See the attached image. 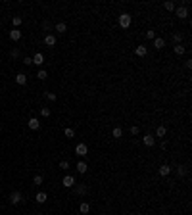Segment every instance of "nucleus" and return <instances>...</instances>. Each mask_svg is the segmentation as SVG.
Here are the masks:
<instances>
[{
  "mask_svg": "<svg viewBox=\"0 0 192 215\" xmlns=\"http://www.w3.org/2000/svg\"><path fill=\"white\" fill-rule=\"evenodd\" d=\"M129 25H131V15H129V14H121V15H119V27L127 29Z\"/></svg>",
  "mask_w": 192,
  "mask_h": 215,
  "instance_id": "obj_1",
  "label": "nucleus"
},
{
  "mask_svg": "<svg viewBox=\"0 0 192 215\" xmlns=\"http://www.w3.org/2000/svg\"><path fill=\"white\" fill-rule=\"evenodd\" d=\"M75 154L79 156V158H85V156L89 154V148H87V144H77V148H75Z\"/></svg>",
  "mask_w": 192,
  "mask_h": 215,
  "instance_id": "obj_2",
  "label": "nucleus"
},
{
  "mask_svg": "<svg viewBox=\"0 0 192 215\" xmlns=\"http://www.w3.org/2000/svg\"><path fill=\"white\" fill-rule=\"evenodd\" d=\"M175 14H177V17H181V19L188 17V10H186V6H179L177 10H175Z\"/></svg>",
  "mask_w": 192,
  "mask_h": 215,
  "instance_id": "obj_3",
  "label": "nucleus"
},
{
  "mask_svg": "<svg viewBox=\"0 0 192 215\" xmlns=\"http://www.w3.org/2000/svg\"><path fill=\"white\" fill-rule=\"evenodd\" d=\"M61 185H64L65 188H71V186H75V179H73L71 175H65L64 181H61Z\"/></svg>",
  "mask_w": 192,
  "mask_h": 215,
  "instance_id": "obj_4",
  "label": "nucleus"
},
{
  "mask_svg": "<svg viewBox=\"0 0 192 215\" xmlns=\"http://www.w3.org/2000/svg\"><path fill=\"white\" fill-rule=\"evenodd\" d=\"M27 125H29V129H33V131H37V129L40 127V121H39V119H37V117H31V119H29V121H27Z\"/></svg>",
  "mask_w": 192,
  "mask_h": 215,
  "instance_id": "obj_5",
  "label": "nucleus"
},
{
  "mask_svg": "<svg viewBox=\"0 0 192 215\" xmlns=\"http://www.w3.org/2000/svg\"><path fill=\"white\" fill-rule=\"evenodd\" d=\"M33 64H35V65H42V64H44V56L40 54V52H37V54L33 56Z\"/></svg>",
  "mask_w": 192,
  "mask_h": 215,
  "instance_id": "obj_6",
  "label": "nucleus"
},
{
  "mask_svg": "<svg viewBox=\"0 0 192 215\" xmlns=\"http://www.w3.org/2000/svg\"><path fill=\"white\" fill-rule=\"evenodd\" d=\"M142 142H144V146H154L156 144V138L152 134H146V136H142Z\"/></svg>",
  "mask_w": 192,
  "mask_h": 215,
  "instance_id": "obj_7",
  "label": "nucleus"
},
{
  "mask_svg": "<svg viewBox=\"0 0 192 215\" xmlns=\"http://www.w3.org/2000/svg\"><path fill=\"white\" fill-rule=\"evenodd\" d=\"M10 202H12L14 206H15V204H19V202H21V192H12V196H10Z\"/></svg>",
  "mask_w": 192,
  "mask_h": 215,
  "instance_id": "obj_8",
  "label": "nucleus"
},
{
  "mask_svg": "<svg viewBox=\"0 0 192 215\" xmlns=\"http://www.w3.org/2000/svg\"><path fill=\"white\" fill-rule=\"evenodd\" d=\"M146 52H148V48H146V46H137V48H134V54H137L138 58H142V56H146Z\"/></svg>",
  "mask_w": 192,
  "mask_h": 215,
  "instance_id": "obj_9",
  "label": "nucleus"
},
{
  "mask_svg": "<svg viewBox=\"0 0 192 215\" xmlns=\"http://www.w3.org/2000/svg\"><path fill=\"white\" fill-rule=\"evenodd\" d=\"M15 83H17V85H25V83H27V75H25V73H17V75H15Z\"/></svg>",
  "mask_w": 192,
  "mask_h": 215,
  "instance_id": "obj_10",
  "label": "nucleus"
},
{
  "mask_svg": "<svg viewBox=\"0 0 192 215\" xmlns=\"http://www.w3.org/2000/svg\"><path fill=\"white\" fill-rule=\"evenodd\" d=\"M10 39H12L14 43H15V40H19V39H21V31H17V29H12V31H10Z\"/></svg>",
  "mask_w": 192,
  "mask_h": 215,
  "instance_id": "obj_11",
  "label": "nucleus"
},
{
  "mask_svg": "<svg viewBox=\"0 0 192 215\" xmlns=\"http://www.w3.org/2000/svg\"><path fill=\"white\" fill-rule=\"evenodd\" d=\"M165 46V40L162 39V36H158V39H154V48H158V50H162Z\"/></svg>",
  "mask_w": 192,
  "mask_h": 215,
  "instance_id": "obj_12",
  "label": "nucleus"
},
{
  "mask_svg": "<svg viewBox=\"0 0 192 215\" xmlns=\"http://www.w3.org/2000/svg\"><path fill=\"white\" fill-rule=\"evenodd\" d=\"M165 133H167L165 125H159V127L156 129V136H158V138H163V136H165Z\"/></svg>",
  "mask_w": 192,
  "mask_h": 215,
  "instance_id": "obj_13",
  "label": "nucleus"
},
{
  "mask_svg": "<svg viewBox=\"0 0 192 215\" xmlns=\"http://www.w3.org/2000/svg\"><path fill=\"white\" fill-rule=\"evenodd\" d=\"M169 173H171V167H169L167 163H163L162 167H159V175H162V177H167Z\"/></svg>",
  "mask_w": 192,
  "mask_h": 215,
  "instance_id": "obj_14",
  "label": "nucleus"
},
{
  "mask_svg": "<svg viewBox=\"0 0 192 215\" xmlns=\"http://www.w3.org/2000/svg\"><path fill=\"white\" fill-rule=\"evenodd\" d=\"M44 44H46V46H54V44H56L54 35H46V36H44Z\"/></svg>",
  "mask_w": 192,
  "mask_h": 215,
  "instance_id": "obj_15",
  "label": "nucleus"
},
{
  "mask_svg": "<svg viewBox=\"0 0 192 215\" xmlns=\"http://www.w3.org/2000/svg\"><path fill=\"white\" fill-rule=\"evenodd\" d=\"M87 169H89L87 161H79V163H77V171H79V173H87Z\"/></svg>",
  "mask_w": 192,
  "mask_h": 215,
  "instance_id": "obj_16",
  "label": "nucleus"
},
{
  "mask_svg": "<svg viewBox=\"0 0 192 215\" xmlns=\"http://www.w3.org/2000/svg\"><path fill=\"white\" fill-rule=\"evenodd\" d=\"M79 211H81V213H89V211H90V206H89V202H83L81 206H79Z\"/></svg>",
  "mask_w": 192,
  "mask_h": 215,
  "instance_id": "obj_17",
  "label": "nucleus"
},
{
  "mask_svg": "<svg viewBox=\"0 0 192 215\" xmlns=\"http://www.w3.org/2000/svg\"><path fill=\"white\" fill-rule=\"evenodd\" d=\"M175 54H177V56H183L184 54V46H181V44H175Z\"/></svg>",
  "mask_w": 192,
  "mask_h": 215,
  "instance_id": "obj_18",
  "label": "nucleus"
},
{
  "mask_svg": "<svg viewBox=\"0 0 192 215\" xmlns=\"http://www.w3.org/2000/svg\"><path fill=\"white\" fill-rule=\"evenodd\" d=\"M12 23H14V27L17 29L19 25H21V17H19V15H14V17H12Z\"/></svg>",
  "mask_w": 192,
  "mask_h": 215,
  "instance_id": "obj_19",
  "label": "nucleus"
},
{
  "mask_svg": "<svg viewBox=\"0 0 192 215\" xmlns=\"http://www.w3.org/2000/svg\"><path fill=\"white\" fill-rule=\"evenodd\" d=\"M56 31H58V33H65V31H67V25H65V23H58V25H56Z\"/></svg>",
  "mask_w": 192,
  "mask_h": 215,
  "instance_id": "obj_20",
  "label": "nucleus"
},
{
  "mask_svg": "<svg viewBox=\"0 0 192 215\" xmlns=\"http://www.w3.org/2000/svg\"><path fill=\"white\" fill-rule=\"evenodd\" d=\"M37 77H39V79H40V81H44V79H46V77H48V73H46L44 69H39V71H37Z\"/></svg>",
  "mask_w": 192,
  "mask_h": 215,
  "instance_id": "obj_21",
  "label": "nucleus"
},
{
  "mask_svg": "<svg viewBox=\"0 0 192 215\" xmlns=\"http://www.w3.org/2000/svg\"><path fill=\"white\" fill-rule=\"evenodd\" d=\"M37 202H39V204H44V202H46V194H44V192H39V194H37Z\"/></svg>",
  "mask_w": 192,
  "mask_h": 215,
  "instance_id": "obj_22",
  "label": "nucleus"
},
{
  "mask_svg": "<svg viewBox=\"0 0 192 215\" xmlns=\"http://www.w3.org/2000/svg\"><path fill=\"white\" fill-rule=\"evenodd\" d=\"M50 108H40V115H42V117H50Z\"/></svg>",
  "mask_w": 192,
  "mask_h": 215,
  "instance_id": "obj_23",
  "label": "nucleus"
},
{
  "mask_svg": "<svg viewBox=\"0 0 192 215\" xmlns=\"http://www.w3.org/2000/svg\"><path fill=\"white\" fill-rule=\"evenodd\" d=\"M112 134L115 136V138H121V136H123V131L119 129V127H115V129H113V133H112Z\"/></svg>",
  "mask_w": 192,
  "mask_h": 215,
  "instance_id": "obj_24",
  "label": "nucleus"
},
{
  "mask_svg": "<svg viewBox=\"0 0 192 215\" xmlns=\"http://www.w3.org/2000/svg\"><path fill=\"white\" fill-rule=\"evenodd\" d=\"M46 98H48L50 102H56V100H58V96H56L54 92H46Z\"/></svg>",
  "mask_w": 192,
  "mask_h": 215,
  "instance_id": "obj_25",
  "label": "nucleus"
},
{
  "mask_svg": "<svg viewBox=\"0 0 192 215\" xmlns=\"http://www.w3.org/2000/svg\"><path fill=\"white\" fill-rule=\"evenodd\" d=\"M65 136H67V138H73V136H75V131L67 127V129H65Z\"/></svg>",
  "mask_w": 192,
  "mask_h": 215,
  "instance_id": "obj_26",
  "label": "nucleus"
},
{
  "mask_svg": "<svg viewBox=\"0 0 192 215\" xmlns=\"http://www.w3.org/2000/svg\"><path fill=\"white\" fill-rule=\"evenodd\" d=\"M165 10H167V12H173V10H175V4H173V2H165Z\"/></svg>",
  "mask_w": 192,
  "mask_h": 215,
  "instance_id": "obj_27",
  "label": "nucleus"
},
{
  "mask_svg": "<svg viewBox=\"0 0 192 215\" xmlns=\"http://www.w3.org/2000/svg\"><path fill=\"white\" fill-rule=\"evenodd\" d=\"M173 40H175V43H177V44H181V40H183V35L175 33V35H173Z\"/></svg>",
  "mask_w": 192,
  "mask_h": 215,
  "instance_id": "obj_28",
  "label": "nucleus"
},
{
  "mask_svg": "<svg viewBox=\"0 0 192 215\" xmlns=\"http://www.w3.org/2000/svg\"><path fill=\"white\" fill-rule=\"evenodd\" d=\"M146 39H150V40H152V39H156V31H152V29H150V31H146Z\"/></svg>",
  "mask_w": 192,
  "mask_h": 215,
  "instance_id": "obj_29",
  "label": "nucleus"
},
{
  "mask_svg": "<svg viewBox=\"0 0 192 215\" xmlns=\"http://www.w3.org/2000/svg\"><path fill=\"white\" fill-rule=\"evenodd\" d=\"M60 169H69V161H60Z\"/></svg>",
  "mask_w": 192,
  "mask_h": 215,
  "instance_id": "obj_30",
  "label": "nucleus"
},
{
  "mask_svg": "<svg viewBox=\"0 0 192 215\" xmlns=\"http://www.w3.org/2000/svg\"><path fill=\"white\" fill-rule=\"evenodd\" d=\"M33 182H35V185H42V175H37L33 179Z\"/></svg>",
  "mask_w": 192,
  "mask_h": 215,
  "instance_id": "obj_31",
  "label": "nucleus"
},
{
  "mask_svg": "<svg viewBox=\"0 0 192 215\" xmlns=\"http://www.w3.org/2000/svg\"><path fill=\"white\" fill-rule=\"evenodd\" d=\"M177 173H179V177H183V175H186V169H184V167H177Z\"/></svg>",
  "mask_w": 192,
  "mask_h": 215,
  "instance_id": "obj_32",
  "label": "nucleus"
},
{
  "mask_svg": "<svg viewBox=\"0 0 192 215\" xmlns=\"http://www.w3.org/2000/svg\"><path fill=\"white\" fill-rule=\"evenodd\" d=\"M138 133H140V129H138L137 125H134V127H131V134H134V136H137Z\"/></svg>",
  "mask_w": 192,
  "mask_h": 215,
  "instance_id": "obj_33",
  "label": "nucleus"
},
{
  "mask_svg": "<svg viewBox=\"0 0 192 215\" xmlns=\"http://www.w3.org/2000/svg\"><path fill=\"white\" fill-rule=\"evenodd\" d=\"M77 192H79V194H85V192H87V186H77Z\"/></svg>",
  "mask_w": 192,
  "mask_h": 215,
  "instance_id": "obj_34",
  "label": "nucleus"
},
{
  "mask_svg": "<svg viewBox=\"0 0 192 215\" xmlns=\"http://www.w3.org/2000/svg\"><path fill=\"white\" fill-rule=\"evenodd\" d=\"M23 64H25V65H33V58H25Z\"/></svg>",
  "mask_w": 192,
  "mask_h": 215,
  "instance_id": "obj_35",
  "label": "nucleus"
},
{
  "mask_svg": "<svg viewBox=\"0 0 192 215\" xmlns=\"http://www.w3.org/2000/svg\"><path fill=\"white\" fill-rule=\"evenodd\" d=\"M17 56H19V50L14 48V50H12V58H17Z\"/></svg>",
  "mask_w": 192,
  "mask_h": 215,
  "instance_id": "obj_36",
  "label": "nucleus"
},
{
  "mask_svg": "<svg viewBox=\"0 0 192 215\" xmlns=\"http://www.w3.org/2000/svg\"><path fill=\"white\" fill-rule=\"evenodd\" d=\"M0 133H2V125H0Z\"/></svg>",
  "mask_w": 192,
  "mask_h": 215,
  "instance_id": "obj_37",
  "label": "nucleus"
}]
</instances>
